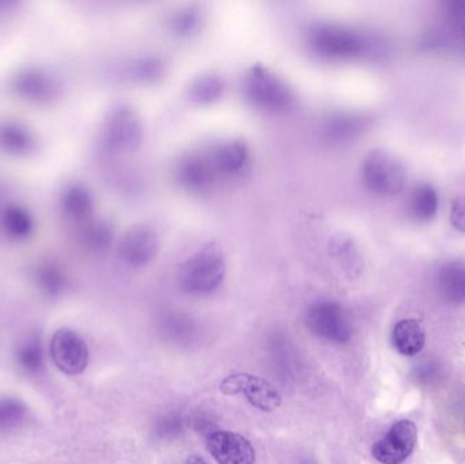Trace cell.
I'll use <instances>...</instances> for the list:
<instances>
[{
	"mask_svg": "<svg viewBox=\"0 0 465 464\" xmlns=\"http://www.w3.org/2000/svg\"><path fill=\"white\" fill-rule=\"evenodd\" d=\"M240 89L243 101L264 114H287L298 105L294 86L278 71L262 63H253L243 71Z\"/></svg>",
	"mask_w": 465,
	"mask_h": 464,
	"instance_id": "1",
	"label": "cell"
},
{
	"mask_svg": "<svg viewBox=\"0 0 465 464\" xmlns=\"http://www.w3.org/2000/svg\"><path fill=\"white\" fill-rule=\"evenodd\" d=\"M306 51L322 63H341L360 56L365 48L362 35L347 26L332 21H317L303 35Z\"/></svg>",
	"mask_w": 465,
	"mask_h": 464,
	"instance_id": "2",
	"label": "cell"
},
{
	"mask_svg": "<svg viewBox=\"0 0 465 464\" xmlns=\"http://www.w3.org/2000/svg\"><path fill=\"white\" fill-rule=\"evenodd\" d=\"M228 274L225 252L215 242L202 245L193 251L179 270V285L191 296L214 293Z\"/></svg>",
	"mask_w": 465,
	"mask_h": 464,
	"instance_id": "3",
	"label": "cell"
},
{
	"mask_svg": "<svg viewBox=\"0 0 465 464\" xmlns=\"http://www.w3.org/2000/svg\"><path fill=\"white\" fill-rule=\"evenodd\" d=\"M173 179L180 190L193 196L207 195L220 183L207 149L182 153L173 163Z\"/></svg>",
	"mask_w": 465,
	"mask_h": 464,
	"instance_id": "4",
	"label": "cell"
},
{
	"mask_svg": "<svg viewBox=\"0 0 465 464\" xmlns=\"http://www.w3.org/2000/svg\"><path fill=\"white\" fill-rule=\"evenodd\" d=\"M206 149L220 182H238L251 173L253 152L246 139L241 136H225Z\"/></svg>",
	"mask_w": 465,
	"mask_h": 464,
	"instance_id": "5",
	"label": "cell"
},
{
	"mask_svg": "<svg viewBox=\"0 0 465 464\" xmlns=\"http://www.w3.org/2000/svg\"><path fill=\"white\" fill-rule=\"evenodd\" d=\"M146 138L143 117L134 106L122 104L112 112L108 122V141L114 149L134 153L141 149Z\"/></svg>",
	"mask_w": 465,
	"mask_h": 464,
	"instance_id": "6",
	"label": "cell"
},
{
	"mask_svg": "<svg viewBox=\"0 0 465 464\" xmlns=\"http://www.w3.org/2000/svg\"><path fill=\"white\" fill-rule=\"evenodd\" d=\"M418 441V428L410 420H401L371 449L374 459L381 464H403L411 457Z\"/></svg>",
	"mask_w": 465,
	"mask_h": 464,
	"instance_id": "7",
	"label": "cell"
},
{
	"mask_svg": "<svg viewBox=\"0 0 465 464\" xmlns=\"http://www.w3.org/2000/svg\"><path fill=\"white\" fill-rule=\"evenodd\" d=\"M161 252L160 233L149 223H138L128 229L120 242V255L134 269L152 264Z\"/></svg>",
	"mask_w": 465,
	"mask_h": 464,
	"instance_id": "8",
	"label": "cell"
},
{
	"mask_svg": "<svg viewBox=\"0 0 465 464\" xmlns=\"http://www.w3.org/2000/svg\"><path fill=\"white\" fill-rule=\"evenodd\" d=\"M52 361L60 372L79 375L89 364V348L84 338L68 329L57 330L51 340Z\"/></svg>",
	"mask_w": 465,
	"mask_h": 464,
	"instance_id": "9",
	"label": "cell"
},
{
	"mask_svg": "<svg viewBox=\"0 0 465 464\" xmlns=\"http://www.w3.org/2000/svg\"><path fill=\"white\" fill-rule=\"evenodd\" d=\"M221 390L228 395H245L246 400L260 410L271 411L281 405V395L278 391L257 376H229L221 384Z\"/></svg>",
	"mask_w": 465,
	"mask_h": 464,
	"instance_id": "10",
	"label": "cell"
},
{
	"mask_svg": "<svg viewBox=\"0 0 465 464\" xmlns=\"http://www.w3.org/2000/svg\"><path fill=\"white\" fill-rule=\"evenodd\" d=\"M207 449L218 464H254L256 452L251 441L238 433L218 430L207 439Z\"/></svg>",
	"mask_w": 465,
	"mask_h": 464,
	"instance_id": "11",
	"label": "cell"
},
{
	"mask_svg": "<svg viewBox=\"0 0 465 464\" xmlns=\"http://www.w3.org/2000/svg\"><path fill=\"white\" fill-rule=\"evenodd\" d=\"M228 92V81L218 71H203L193 76L185 87V98L195 106H213L221 103Z\"/></svg>",
	"mask_w": 465,
	"mask_h": 464,
	"instance_id": "12",
	"label": "cell"
},
{
	"mask_svg": "<svg viewBox=\"0 0 465 464\" xmlns=\"http://www.w3.org/2000/svg\"><path fill=\"white\" fill-rule=\"evenodd\" d=\"M206 11L198 5H180L168 14L165 27L177 40H193L206 27Z\"/></svg>",
	"mask_w": 465,
	"mask_h": 464,
	"instance_id": "13",
	"label": "cell"
},
{
	"mask_svg": "<svg viewBox=\"0 0 465 464\" xmlns=\"http://www.w3.org/2000/svg\"><path fill=\"white\" fill-rule=\"evenodd\" d=\"M365 184L374 193H388L396 183L395 168L390 158L381 152H371L362 163Z\"/></svg>",
	"mask_w": 465,
	"mask_h": 464,
	"instance_id": "14",
	"label": "cell"
},
{
	"mask_svg": "<svg viewBox=\"0 0 465 464\" xmlns=\"http://www.w3.org/2000/svg\"><path fill=\"white\" fill-rule=\"evenodd\" d=\"M309 321L328 338L344 341L349 338V327L344 321L343 312L339 305L330 301H320L309 311Z\"/></svg>",
	"mask_w": 465,
	"mask_h": 464,
	"instance_id": "15",
	"label": "cell"
},
{
	"mask_svg": "<svg viewBox=\"0 0 465 464\" xmlns=\"http://www.w3.org/2000/svg\"><path fill=\"white\" fill-rule=\"evenodd\" d=\"M169 63L163 54H144L130 65V78L141 86H154L168 76Z\"/></svg>",
	"mask_w": 465,
	"mask_h": 464,
	"instance_id": "16",
	"label": "cell"
},
{
	"mask_svg": "<svg viewBox=\"0 0 465 464\" xmlns=\"http://www.w3.org/2000/svg\"><path fill=\"white\" fill-rule=\"evenodd\" d=\"M392 342L401 356L415 357L425 348V330L412 319L401 321L393 327Z\"/></svg>",
	"mask_w": 465,
	"mask_h": 464,
	"instance_id": "17",
	"label": "cell"
},
{
	"mask_svg": "<svg viewBox=\"0 0 465 464\" xmlns=\"http://www.w3.org/2000/svg\"><path fill=\"white\" fill-rule=\"evenodd\" d=\"M357 119L351 114L336 112L324 117L322 122V135L330 143H343L355 133Z\"/></svg>",
	"mask_w": 465,
	"mask_h": 464,
	"instance_id": "18",
	"label": "cell"
},
{
	"mask_svg": "<svg viewBox=\"0 0 465 464\" xmlns=\"http://www.w3.org/2000/svg\"><path fill=\"white\" fill-rule=\"evenodd\" d=\"M16 361L22 370L29 373H37L43 370L44 351L38 341H29L19 348Z\"/></svg>",
	"mask_w": 465,
	"mask_h": 464,
	"instance_id": "19",
	"label": "cell"
},
{
	"mask_svg": "<svg viewBox=\"0 0 465 464\" xmlns=\"http://www.w3.org/2000/svg\"><path fill=\"white\" fill-rule=\"evenodd\" d=\"M25 409L18 400H0V432L13 429L24 419Z\"/></svg>",
	"mask_w": 465,
	"mask_h": 464,
	"instance_id": "20",
	"label": "cell"
},
{
	"mask_svg": "<svg viewBox=\"0 0 465 464\" xmlns=\"http://www.w3.org/2000/svg\"><path fill=\"white\" fill-rule=\"evenodd\" d=\"M185 464H206L202 458L199 457H191L190 459L187 460Z\"/></svg>",
	"mask_w": 465,
	"mask_h": 464,
	"instance_id": "21",
	"label": "cell"
}]
</instances>
